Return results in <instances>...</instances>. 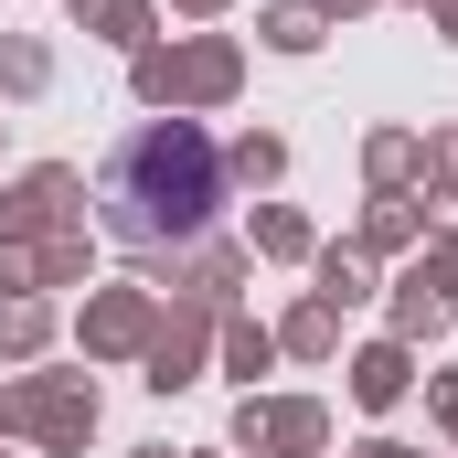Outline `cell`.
<instances>
[{
  "label": "cell",
  "instance_id": "1",
  "mask_svg": "<svg viewBox=\"0 0 458 458\" xmlns=\"http://www.w3.org/2000/svg\"><path fill=\"white\" fill-rule=\"evenodd\" d=\"M214 214H225V149L192 117L128 128L97 171V225L117 245H192V234H214Z\"/></svg>",
  "mask_w": 458,
  "mask_h": 458
}]
</instances>
